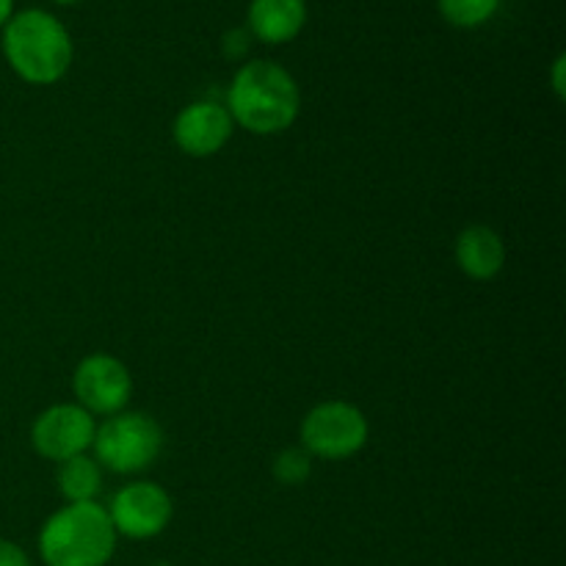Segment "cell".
<instances>
[{"mask_svg":"<svg viewBox=\"0 0 566 566\" xmlns=\"http://www.w3.org/2000/svg\"><path fill=\"white\" fill-rule=\"evenodd\" d=\"M116 539L108 509L97 501L66 503L39 531V556L48 566H105Z\"/></svg>","mask_w":566,"mask_h":566,"instance_id":"cell-3","label":"cell"},{"mask_svg":"<svg viewBox=\"0 0 566 566\" xmlns=\"http://www.w3.org/2000/svg\"><path fill=\"white\" fill-rule=\"evenodd\" d=\"M0 566H31V558L20 545L9 539H0Z\"/></svg>","mask_w":566,"mask_h":566,"instance_id":"cell-15","label":"cell"},{"mask_svg":"<svg viewBox=\"0 0 566 566\" xmlns=\"http://www.w3.org/2000/svg\"><path fill=\"white\" fill-rule=\"evenodd\" d=\"M310 453L302 448H287L280 457L274 459V479L282 481L287 486H298L310 479L313 473V462H310Z\"/></svg>","mask_w":566,"mask_h":566,"instance_id":"cell-14","label":"cell"},{"mask_svg":"<svg viewBox=\"0 0 566 566\" xmlns=\"http://www.w3.org/2000/svg\"><path fill=\"white\" fill-rule=\"evenodd\" d=\"M55 481H59V492L66 503H92L103 484V468L86 453H81V457L61 462Z\"/></svg>","mask_w":566,"mask_h":566,"instance_id":"cell-12","label":"cell"},{"mask_svg":"<svg viewBox=\"0 0 566 566\" xmlns=\"http://www.w3.org/2000/svg\"><path fill=\"white\" fill-rule=\"evenodd\" d=\"M72 392H75L77 407L88 415H119L125 412L127 401L133 396L130 370L122 359L111 354H92L81 359V365L72 374Z\"/></svg>","mask_w":566,"mask_h":566,"instance_id":"cell-6","label":"cell"},{"mask_svg":"<svg viewBox=\"0 0 566 566\" xmlns=\"http://www.w3.org/2000/svg\"><path fill=\"white\" fill-rule=\"evenodd\" d=\"M14 17V0H0V28Z\"/></svg>","mask_w":566,"mask_h":566,"instance_id":"cell-17","label":"cell"},{"mask_svg":"<svg viewBox=\"0 0 566 566\" xmlns=\"http://www.w3.org/2000/svg\"><path fill=\"white\" fill-rule=\"evenodd\" d=\"M92 448L99 468L119 475L142 473L160 457L164 431L149 415L119 412L97 426Z\"/></svg>","mask_w":566,"mask_h":566,"instance_id":"cell-4","label":"cell"},{"mask_svg":"<svg viewBox=\"0 0 566 566\" xmlns=\"http://www.w3.org/2000/svg\"><path fill=\"white\" fill-rule=\"evenodd\" d=\"M230 111L213 99H199L186 105L175 119V144L191 158H210L221 153L232 136Z\"/></svg>","mask_w":566,"mask_h":566,"instance_id":"cell-9","label":"cell"},{"mask_svg":"<svg viewBox=\"0 0 566 566\" xmlns=\"http://www.w3.org/2000/svg\"><path fill=\"white\" fill-rule=\"evenodd\" d=\"M249 31L265 44H285L302 33L307 22L304 0H252L249 3Z\"/></svg>","mask_w":566,"mask_h":566,"instance_id":"cell-11","label":"cell"},{"mask_svg":"<svg viewBox=\"0 0 566 566\" xmlns=\"http://www.w3.org/2000/svg\"><path fill=\"white\" fill-rule=\"evenodd\" d=\"M171 514H175V506H171L169 492L153 481H136V484L122 486L108 509L116 536H127L136 542L155 539L158 534H164L166 525L171 523Z\"/></svg>","mask_w":566,"mask_h":566,"instance_id":"cell-7","label":"cell"},{"mask_svg":"<svg viewBox=\"0 0 566 566\" xmlns=\"http://www.w3.org/2000/svg\"><path fill=\"white\" fill-rule=\"evenodd\" d=\"M440 14L453 28H479L495 17L501 0H437Z\"/></svg>","mask_w":566,"mask_h":566,"instance_id":"cell-13","label":"cell"},{"mask_svg":"<svg viewBox=\"0 0 566 566\" xmlns=\"http://www.w3.org/2000/svg\"><path fill=\"white\" fill-rule=\"evenodd\" d=\"M457 265L470 280L490 282L506 265V247L503 238L486 224H470L457 238Z\"/></svg>","mask_w":566,"mask_h":566,"instance_id":"cell-10","label":"cell"},{"mask_svg":"<svg viewBox=\"0 0 566 566\" xmlns=\"http://www.w3.org/2000/svg\"><path fill=\"white\" fill-rule=\"evenodd\" d=\"M3 55L22 81L50 86L70 72L72 39L59 17L25 9L3 25Z\"/></svg>","mask_w":566,"mask_h":566,"instance_id":"cell-2","label":"cell"},{"mask_svg":"<svg viewBox=\"0 0 566 566\" xmlns=\"http://www.w3.org/2000/svg\"><path fill=\"white\" fill-rule=\"evenodd\" d=\"M53 3H59V6H72V3H81V0H53Z\"/></svg>","mask_w":566,"mask_h":566,"instance_id":"cell-18","label":"cell"},{"mask_svg":"<svg viewBox=\"0 0 566 566\" xmlns=\"http://www.w3.org/2000/svg\"><path fill=\"white\" fill-rule=\"evenodd\" d=\"M94 431L97 423L86 409L77 403H55L33 420L31 446L39 457L61 464L86 453L94 442Z\"/></svg>","mask_w":566,"mask_h":566,"instance_id":"cell-8","label":"cell"},{"mask_svg":"<svg viewBox=\"0 0 566 566\" xmlns=\"http://www.w3.org/2000/svg\"><path fill=\"white\" fill-rule=\"evenodd\" d=\"M564 70H566V59L558 55L556 64H553V88H556L558 99L566 97V81H564Z\"/></svg>","mask_w":566,"mask_h":566,"instance_id":"cell-16","label":"cell"},{"mask_svg":"<svg viewBox=\"0 0 566 566\" xmlns=\"http://www.w3.org/2000/svg\"><path fill=\"white\" fill-rule=\"evenodd\" d=\"M224 108L243 130L254 136H276L298 119L302 92L285 66L258 59L235 72Z\"/></svg>","mask_w":566,"mask_h":566,"instance_id":"cell-1","label":"cell"},{"mask_svg":"<svg viewBox=\"0 0 566 566\" xmlns=\"http://www.w3.org/2000/svg\"><path fill=\"white\" fill-rule=\"evenodd\" d=\"M368 431L363 409L346 401H324L302 420V446L310 457L340 462L363 451Z\"/></svg>","mask_w":566,"mask_h":566,"instance_id":"cell-5","label":"cell"}]
</instances>
